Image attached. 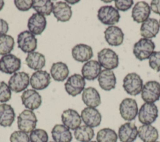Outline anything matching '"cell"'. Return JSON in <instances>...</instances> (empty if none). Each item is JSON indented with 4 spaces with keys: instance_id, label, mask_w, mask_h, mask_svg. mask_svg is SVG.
I'll use <instances>...</instances> for the list:
<instances>
[{
    "instance_id": "6da1fadb",
    "label": "cell",
    "mask_w": 160,
    "mask_h": 142,
    "mask_svg": "<svg viewBox=\"0 0 160 142\" xmlns=\"http://www.w3.org/2000/svg\"><path fill=\"white\" fill-rule=\"evenodd\" d=\"M154 43L150 39L141 38L133 47V54L139 61L149 59L155 48Z\"/></svg>"
},
{
    "instance_id": "7a4b0ae2",
    "label": "cell",
    "mask_w": 160,
    "mask_h": 142,
    "mask_svg": "<svg viewBox=\"0 0 160 142\" xmlns=\"http://www.w3.org/2000/svg\"><path fill=\"white\" fill-rule=\"evenodd\" d=\"M38 119L35 113L29 109L23 110L18 116V127L26 133L32 131L37 124Z\"/></svg>"
},
{
    "instance_id": "3957f363",
    "label": "cell",
    "mask_w": 160,
    "mask_h": 142,
    "mask_svg": "<svg viewBox=\"0 0 160 142\" xmlns=\"http://www.w3.org/2000/svg\"><path fill=\"white\" fill-rule=\"evenodd\" d=\"M142 86L143 81L136 73H128L123 79L122 87L125 91L131 96H136L141 93Z\"/></svg>"
},
{
    "instance_id": "277c9868",
    "label": "cell",
    "mask_w": 160,
    "mask_h": 142,
    "mask_svg": "<svg viewBox=\"0 0 160 142\" xmlns=\"http://www.w3.org/2000/svg\"><path fill=\"white\" fill-rule=\"evenodd\" d=\"M98 59L101 66L105 69L112 70L118 68L119 65L118 55L109 48H104L99 51Z\"/></svg>"
},
{
    "instance_id": "5b68a950",
    "label": "cell",
    "mask_w": 160,
    "mask_h": 142,
    "mask_svg": "<svg viewBox=\"0 0 160 142\" xmlns=\"http://www.w3.org/2000/svg\"><path fill=\"white\" fill-rule=\"evenodd\" d=\"M138 114L142 124H151L158 116V109L154 103H145L141 106Z\"/></svg>"
},
{
    "instance_id": "8992f818",
    "label": "cell",
    "mask_w": 160,
    "mask_h": 142,
    "mask_svg": "<svg viewBox=\"0 0 160 142\" xmlns=\"http://www.w3.org/2000/svg\"><path fill=\"white\" fill-rule=\"evenodd\" d=\"M97 16L102 24L112 26L118 23L121 18L118 10L112 6H101L98 11Z\"/></svg>"
},
{
    "instance_id": "52a82bcc",
    "label": "cell",
    "mask_w": 160,
    "mask_h": 142,
    "mask_svg": "<svg viewBox=\"0 0 160 142\" xmlns=\"http://www.w3.org/2000/svg\"><path fill=\"white\" fill-rule=\"evenodd\" d=\"M18 48L25 53L33 52L37 48L38 40L29 31L21 32L17 38Z\"/></svg>"
},
{
    "instance_id": "ba28073f",
    "label": "cell",
    "mask_w": 160,
    "mask_h": 142,
    "mask_svg": "<svg viewBox=\"0 0 160 142\" xmlns=\"http://www.w3.org/2000/svg\"><path fill=\"white\" fill-rule=\"evenodd\" d=\"M85 85L86 82L83 76L76 73L68 78L64 83V88L68 94L75 97L84 91Z\"/></svg>"
},
{
    "instance_id": "9c48e42d",
    "label": "cell",
    "mask_w": 160,
    "mask_h": 142,
    "mask_svg": "<svg viewBox=\"0 0 160 142\" xmlns=\"http://www.w3.org/2000/svg\"><path fill=\"white\" fill-rule=\"evenodd\" d=\"M30 83L29 74L21 71L14 73L8 81V86L10 89L16 93L25 90Z\"/></svg>"
},
{
    "instance_id": "30bf717a",
    "label": "cell",
    "mask_w": 160,
    "mask_h": 142,
    "mask_svg": "<svg viewBox=\"0 0 160 142\" xmlns=\"http://www.w3.org/2000/svg\"><path fill=\"white\" fill-rule=\"evenodd\" d=\"M141 98L146 103H154L160 98V83L156 81H149L142 86Z\"/></svg>"
},
{
    "instance_id": "8fae6325",
    "label": "cell",
    "mask_w": 160,
    "mask_h": 142,
    "mask_svg": "<svg viewBox=\"0 0 160 142\" xmlns=\"http://www.w3.org/2000/svg\"><path fill=\"white\" fill-rule=\"evenodd\" d=\"M119 109L121 116L128 121L134 120L139 111L136 100L130 98H126L121 102Z\"/></svg>"
},
{
    "instance_id": "7c38bea8",
    "label": "cell",
    "mask_w": 160,
    "mask_h": 142,
    "mask_svg": "<svg viewBox=\"0 0 160 142\" xmlns=\"http://www.w3.org/2000/svg\"><path fill=\"white\" fill-rule=\"evenodd\" d=\"M21 65L20 58L12 54L2 56L0 59V71L6 74L16 73L21 68Z\"/></svg>"
},
{
    "instance_id": "4fadbf2b",
    "label": "cell",
    "mask_w": 160,
    "mask_h": 142,
    "mask_svg": "<svg viewBox=\"0 0 160 142\" xmlns=\"http://www.w3.org/2000/svg\"><path fill=\"white\" fill-rule=\"evenodd\" d=\"M22 104L28 109L33 111L39 108L42 103L41 96L33 89L25 90L21 96Z\"/></svg>"
},
{
    "instance_id": "5bb4252c",
    "label": "cell",
    "mask_w": 160,
    "mask_h": 142,
    "mask_svg": "<svg viewBox=\"0 0 160 142\" xmlns=\"http://www.w3.org/2000/svg\"><path fill=\"white\" fill-rule=\"evenodd\" d=\"M81 118L85 125L95 128L100 125L102 116L100 112L95 108L86 107L81 113Z\"/></svg>"
},
{
    "instance_id": "9a60e30c",
    "label": "cell",
    "mask_w": 160,
    "mask_h": 142,
    "mask_svg": "<svg viewBox=\"0 0 160 142\" xmlns=\"http://www.w3.org/2000/svg\"><path fill=\"white\" fill-rule=\"evenodd\" d=\"M51 83V76L46 71L39 70L32 73L30 78V84L33 89L42 90Z\"/></svg>"
},
{
    "instance_id": "2e32d148",
    "label": "cell",
    "mask_w": 160,
    "mask_h": 142,
    "mask_svg": "<svg viewBox=\"0 0 160 142\" xmlns=\"http://www.w3.org/2000/svg\"><path fill=\"white\" fill-rule=\"evenodd\" d=\"M138 135V129L133 123H125L119 128L118 136L121 142H133Z\"/></svg>"
},
{
    "instance_id": "e0dca14e",
    "label": "cell",
    "mask_w": 160,
    "mask_h": 142,
    "mask_svg": "<svg viewBox=\"0 0 160 142\" xmlns=\"http://www.w3.org/2000/svg\"><path fill=\"white\" fill-rule=\"evenodd\" d=\"M151 14V7L145 1H139L135 4L132 9L131 16L134 21L138 23H144Z\"/></svg>"
},
{
    "instance_id": "ac0fdd59",
    "label": "cell",
    "mask_w": 160,
    "mask_h": 142,
    "mask_svg": "<svg viewBox=\"0 0 160 142\" xmlns=\"http://www.w3.org/2000/svg\"><path fill=\"white\" fill-rule=\"evenodd\" d=\"M46 19L44 16L39 13H34L29 18L28 28L34 35H40L46 27Z\"/></svg>"
},
{
    "instance_id": "d6986e66",
    "label": "cell",
    "mask_w": 160,
    "mask_h": 142,
    "mask_svg": "<svg viewBox=\"0 0 160 142\" xmlns=\"http://www.w3.org/2000/svg\"><path fill=\"white\" fill-rule=\"evenodd\" d=\"M104 33L106 41L110 46H118L123 43L124 35L118 26H110L105 29Z\"/></svg>"
},
{
    "instance_id": "ffe728a7",
    "label": "cell",
    "mask_w": 160,
    "mask_h": 142,
    "mask_svg": "<svg viewBox=\"0 0 160 142\" xmlns=\"http://www.w3.org/2000/svg\"><path fill=\"white\" fill-rule=\"evenodd\" d=\"M71 54L74 59L80 63L87 62L93 56L92 48L82 43L75 45L72 48Z\"/></svg>"
},
{
    "instance_id": "44dd1931",
    "label": "cell",
    "mask_w": 160,
    "mask_h": 142,
    "mask_svg": "<svg viewBox=\"0 0 160 142\" xmlns=\"http://www.w3.org/2000/svg\"><path fill=\"white\" fill-rule=\"evenodd\" d=\"M81 118L77 111L72 109L64 110L61 114V121L68 129L75 130L81 123Z\"/></svg>"
},
{
    "instance_id": "7402d4cb",
    "label": "cell",
    "mask_w": 160,
    "mask_h": 142,
    "mask_svg": "<svg viewBox=\"0 0 160 142\" xmlns=\"http://www.w3.org/2000/svg\"><path fill=\"white\" fill-rule=\"evenodd\" d=\"M159 23L154 18H148L142 23L140 28V34L144 38L149 39L156 36L159 31Z\"/></svg>"
},
{
    "instance_id": "603a6c76",
    "label": "cell",
    "mask_w": 160,
    "mask_h": 142,
    "mask_svg": "<svg viewBox=\"0 0 160 142\" xmlns=\"http://www.w3.org/2000/svg\"><path fill=\"white\" fill-rule=\"evenodd\" d=\"M52 13L57 21L67 22L70 20L72 12L71 6L68 3L64 1H58L54 5Z\"/></svg>"
},
{
    "instance_id": "cb8c5ba5",
    "label": "cell",
    "mask_w": 160,
    "mask_h": 142,
    "mask_svg": "<svg viewBox=\"0 0 160 142\" xmlns=\"http://www.w3.org/2000/svg\"><path fill=\"white\" fill-rule=\"evenodd\" d=\"M101 72V66L99 62L96 60L87 61L84 64L81 69L83 78L88 81H92L98 78Z\"/></svg>"
},
{
    "instance_id": "d4e9b609",
    "label": "cell",
    "mask_w": 160,
    "mask_h": 142,
    "mask_svg": "<svg viewBox=\"0 0 160 142\" xmlns=\"http://www.w3.org/2000/svg\"><path fill=\"white\" fill-rule=\"evenodd\" d=\"M98 81L99 85L103 90L110 91L115 88L116 78L112 70L103 69L99 74Z\"/></svg>"
},
{
    "instance_id": "484cf974",
    "label": "cell",
    "mask_w": 160,
    "mask_h": 142,
    "mask_svg": "<svg viewBox=\"0 0 160 142\" xmlns=\"http://www.w3.org/2000/svg\"><path fill=\"white\" fill-rule=\"evenodd\" d=\"M82 100L88 107L91 108H96L101 103L99 92L93 87H88L84 89L82 93Z\"/></svg>"
},
{
    "instance_id": "4316f807",
    "label": "cell",
    "mask_w": 160,
    "mask_h": 142,
    "mask_svg": "<svg viewBox=\"0 0 160 142\" xmlns=\"http://www.w3.org/2000/svg\"><path fill=\"white\" fill-rule=\"evenodd\" d=\"M15 112L11 105L0 104V125L3 127H9L15 119Z\"/></svg>"
},
{
    "instance_id": "83f0119b",
    "label": "cell",
    "mask_w": 160,
    "mask_h": 142,
    "mask_svg": "<svg viewBox=\"0 0 160 142\" xmlns=\"http://www.w3.org/2000/svg\"><path fill=\"white\" fill-rule=\"evenodd\" d=\"M52 138L54 142H71L72 133L64 124H55L51 131Z\"/></svg>"
},
{
    "instance_id": "f1b7e54d",
    "label": "cell",
    "mask_w": 160,
    "mask_h": 142,
    "mask_svg": "<svg viewBox=\"0 0 160 142\" xmlns=\"http://www.w3.org/2000/svg\"><path fill=\"white\" fill-rule=\"evenodd\" d=\"M138 136L143 142H154L158 139L159 133L151 124H142L138 128Z\"/></svg>"
},
{
    "instance_id": "f546056e",
    "label": "cell",
    "mask_w": 160,
    "mask_h": 142,
    "mask_svg": "<svg viewBox=\"0 0 160 142\" xmlns=\"http://www.w3.org/2000/svg\"><path fill=\"white\" fill-rule=\"evenodd\" d=\"M50 73L54 80L56 81H64L68 78L69 71L66 63L59 61L52 63L50 69Z\"/></svg>"
},
{
    "instance_id": "4dcf8cb0",
    "label": "cell",
    "mask_w": 160,
    "mask_h": 142,
    "mask_svg": "<svg viewBox=\"0 0 160 142\" xmlns=\"http://www.w3.org/2000/svg\"><path fill=\"white\" fill-rule=\"evenodd\" d=\"M26 62L29 68L39 71L45 66L46 59L42 54L33 51L28 54L26 58Z\"/></svg>"
},
{
    "instance_id": "1f68e13d",
    "label": "cell",
    "mask_w": 160,
    "mask_h": 142,
    "mask_svg": "<svg viewBox=\"0 0 160 142\" xmlns=\"http://www.w3.org/2000/svg\"><path fill=\"white\" fill-rule=\"evenodd\" d=\"M74 136L78 141L89 142L94 138V131L92 128L87 125H82L74 130Z\"/></svg>"
},
{
    "instance_id": "d6a6232c",
    "label": "cell",
    "mask_w": 160,
    "mask_h": 142,
    "mask_svg": "<svg viewBox=\"0 0 160 142\" xmlns=\"http://www.w3.org/2000/svg\"><path fill=\"white\" fill-rule=\"evenodd\" d=\"M54 3L50 0H34L33 1L32 8L43 16H49L53 11Z\"/></svg>"
},
{
    "instance_id": "836d02e7",
    "label": "cell",
    "mask_w": 160,
    "mask_h": 142,
    "mask_svg": "<svg viewBox=\"0 0 160 142\" xmlns=\"http://www.w3.org/2000/svg\"><path fill=\"white\" fill-rule=\"evenodd\" d=\"M118 138L116 131L109 128L101 129L96 135L97 142H117Z\"/></svg>"
},
{
    "instance_id": "e575fe53",
    "label": "cell",
    "mask_w": 160,
    "mask_h": 142,
    "mask_svg": "<svg viewBox=\"0 0 160 142\" xmlns=\"http://www.w3.org/2000/svg\"><path fill=\"white\" fill-rule=\"evenodd\" d=\"M14 46V38L11 35L5 34L0 36V55L9 54Z\"/></svg>"
},
{
    "instance_id": "d590c367",
    "label": "cell",
    "mask_w": 160,
    "mask_h": 142,
    "mask_svg": "<svg viewBox=\"0 0 160 142\" xmlns=\"http://www.w3.org/2000/svg\"><path fill=\"white\" fill-rule=\"evenodd\" d=\"M48 134L44 129H34L30 133V142H48Z\"/></svg>"
},
{
    "instance_id": "8d00e7d4",
    "label": "cell",
    "mask_w": 160,
    "mask_h": 142,
    "mask_svg": "<svg viewBox=\"0 0 160 142\" xmlns=\"http://www.w3.org/2000/svg\"><path fill=\"white\" fill-rule=\"evenodd\" d=\"M11 98V90L9 86L2 81H0V103H6Z\"/></svg>"
},
{
    "instance_id": "74e56055",
    "label": "cell",
    "mask_w": 160,
    "mask_h": 142,
    "mask_svg": "<svg viewBox=\"0 0 160 142\" xmlns=\"http://www.w3.org/2000/svg\"><path fill=\"white\" fill-rule=\"evenodd\" d=\"M9 139L11 142H30L29 136L28 133L20 130L12 132Z\"/></svg>"
},
{
    "instance_id": "f35d334b",
    "label": "cell",
    "mask_w": 160,
    "mask_h": 142,
    "mask_svg": "<svg viewBox=\"0 0 160 142\" xmlns=\"http://www.w3.org/2000/svg\"><path fill=\"white\" fill-rule=\"evenodd\" d=\"M149 65L153 70L160 71V51H154L149 58Z\"/></svg>"
},
{
    "instance_id": "ab89813d",
    "label": "cell",
    "mask_w": 160,
    "mask_h": 142,
    "mask_svg": "<svg viewBox=\"0 0 160 142\" xmlns=\"http://www.w3.org/2000/svg\"><path fill=\"white\" fill-rule=\"evenodd\" d=\"M134 4V1L132 0H116L114 1V4L116 9L121 11H126L129 10Z\"/></svg>"
},
{
    "instance_id": "60d3db41",
    "label": "cell",
    "mask_w": 160,
    "mask_h": 142,
    "mask_svg": "<svg viewBox=\"0 0 160 142\" xmlns=\"http://www.w3.org/2000/svg\"><path fill=\"white\" fill-rule=\"evenodd\" d=\"M16 7L21 11H27L32 7L33 1L32 0H15L14 1Z\"/></svg>"
},
{
    "instance_id": "b9f144b4",
    "label": "cell",
    "mask_w": 160,
    "mask_h": 142,
    "mask_svg": "<svg viewBox=\"0 0 160 142\" xmlns=\"http://www.w3.org/2000/svg\"><path fill=\"white\" fill-rule=\"evenodd\" d=\"M9 30V25L6 21L0 18V36L6 34Z\"/></svg>"
},
{
    "instance_id": "7bdbcfd3",
    "label": "cell",
    "mask_w": 160,
    "mask_h": 142,
    "mask_svg": "<svg viewBox=\"0 0 160 142\" xmlns=\"http://www.w3.org/2000/svg\"><path fill=\"white\" fill-rule=\"evenodd\" d=\"M151 9L156 14L160 15V0H152L150 4Z\"/></svg>"
},
{
    "instance_id": "ee69618b",
    "label": "cell",
    "mask_w": 160,
    "mask_h": 142,
    "mask_svg": "<svg viewBox=\"0 0 160 142\" xmlns=\"http://www.w3.org/2000/svg\"><path fill=\"white\" fill-rule=\"evenodd\" d=\"M4 2L2 0H0V11H1L4 7Z\"/></svg>"
},
{
    "instance_id": "f6af8a7d",
    "label": "cell",
    "mask_w": 160,
    "mask_h": 142,
    "mask_svg": "<svg viewBox=\"0 0 160 142\" xmlns=\"http://www.w3.org/2000/svg\"><path fill=\"white\" fill-rule=\"evenodd\" d=\"M79 1H67V2L68 3H71L70 4H75V3H78Z\"/></svg>"
},
{
    "instance_id": "bcb514c9",
    "label": "cell",
    "mask_w": 160,
    "mask_h": 142,
    "mask_svg": "<svg viewBox=\"0 0 160 142\" xmlns=\"http://www.w3.org/2000/svg\"><path fill=\"white\" fill-rule=\"evenodd\" d=\"M89 142H97V141H90Z\"/></svg>"
},
{
    "instance_id": "7dc6e473",
    "label": "cell",
    "mask_w": 160,
    "mask_h": 142,
    "mask_svg": "<svg viewBox=\"0 0 160 142\" xmlns=\"http://www.w3.org/2000/svg\"><path fill=\"white\" fill-rule=\"evenodd\" d=\"M159 26H160V20H159Z\"/></svg>"
},
{
    "instance_id": "c3c4849f",
    "label": "cell",
    "mask_w": 160,
    "mask_h": 142,
    "mask_svg": "<svg viewBox=\"0 0 160 142\" xmlns=\"http://www.w3.org/2000/svg\"><path fill=\"white\" fill-rule=\"evenodd\" d=\"M154 142H160V141H154Z\"/></svg>"
},
{
    "instance_id": "681fc988",
    "label": "cell",
    "mask_w": 160,
    "mask_h": 142,
    "mask_svg": "<svg viewBox=\"0 0 160 142\" xmlns=\"http://www.w3.org/2000/svg\"><path fill=\"white\" fill-rule=\"evenodd\" d=\"M49 142H54V141H49Z\"/></svg>"
}]
</instances>
